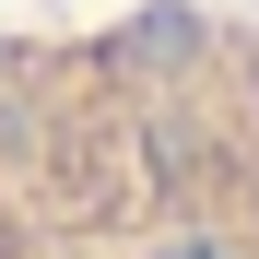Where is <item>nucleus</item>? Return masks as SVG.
<instances>
[{"mask_svg": "<svg viewBox=\"0 0 259 259\" xmlns=\"http://www.w3.org/2000/svg\"><path fill=\"white\" fill-rule=\"evenodd\" d=\"M0 259H259V0L0 24Z\"/></svg>", "mask_w": 259, "mask_h": 259, "instance_id": "nucleus-1", "label": "nucleus"}]
</instances>
